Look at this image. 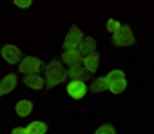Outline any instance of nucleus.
I'll list each match as a JSON object with an SVG mask.
<instances>
[{
  "instance_id": "f257e3e1",
  "label": "nucleus",
  "mask_w": 154,
  "mask_h": 134,
  "mask_svg": "<svg viewBox=\"0 0 154 134\" xmlns=\"http://www.w3.org/2000/svg\"><path fill=\"white\" fill-rule=\"evenodd\" d=\"M63 62L53 58L44 69V76H45V89H53L54 85H60L63 84L67 78H69V69L62 65Z\"/></svg>"
},
{
  "instance_id": "f03ea898",
  "label": "nucleus",
  "mask_w": 154,
  "mask_h": 134,
  "mask_svg": "<svg viewBox=\"0 0 154 134\" xmlns=\"http://www.w3.org/2000/svg\"><path fill=\"white\" fill-rule=\"evenodd\" d=\"M134 42H136V38H134V35H132V29H131L129 26H123V24H122V27L112 35V44L118 45V47H127V45H132Z\"/></svg>"
},
{
  "instance_id": "7ed1b4c3",
  "label": "nucleus",
  "mask_w": 154,
  "mask_h": 134,
  "mask_svg": "<svg viewBox=\"0 0 154 134\" xmlns=\"http://www.w3.org/2000/svg\"><path fill=\"white\" fill-rule=\"evenodd\" d=\"M42 67H44V62L40 58H36V56H26L18 63V71L22 75H31V73H40Z\"/></svg>"
},
{
  "instance_id": "20e7f679",
  "label": "nucleus",
  "mask_w": 154,
  "mask_h": 134,
  "mask_svg": "<svg viewBox=\"0 0 154 134\" xmlns=\"http://www.w3.org/2000/svg\"><path fill=\"white\" fill-rule=\"evenodd\" d=\"M87 91H89V87L85 85L84 80H71V82L67 84V89H65V93H67L72 100L84 98V96L87 94Z\"/></svg>"
},
{
  "instance_id": "39448f33",
  "label": "nucleus",
  "mask_w": 154,
  "mask_h": 134,
  "mask_svg": "<svg viewBox=\"0 0 154 134\" xmlns=\"http://www.w3.org/2000/svg\"><path fill=\"white\" fill-rule=\"evenodd\" d=\"M84 40V33L80 31L78 26H72L69 29V33L65 35V40H63V49H76L80 45V42Z\"/></svg>"
},
{
  "instance_id": "423d86ee",
  "label": "nucleus",
  "mask_w": 154,
  "mask_h": 134,
  "mask_svg": "<svg viewBox=\"0 0 154 134\" xmlns=\"http://www.w3.org/2000/svg\"><path fill=\"white\" fill-rule=\"evenodd\" d=\"M0 53H2V58H4L8 63H11V65L20 63V60H22V51H20L17 45H11V44H6Z\"/></svg>"
},
{
  "instance_id": "0eeeda50",
  "label": "nucleus",
  "mask_w": 154,
  "mask_h": 134,
  "mask_svg": "<svg viewBox=\"0 0 154 134\" xmlns=\"http://www.w3.org/2000/svg\"><path fill=\"white\" fill-rule=\"evenodd\" d=\"M62 62L69 67L72 65H78V63H84V54L80 53V49H63L62 53Z\"/></svg>"
},
{
  "instance_id": "6e6552de",
  "label": "nucleus",
  "mask_w": 154,
  "mask_h": 134,
  "mask_svg": "<svg viewBox=\"0 0 154 134\" xmlns=\"http://www.w3.org/2000/svg\"><path fill=\"white\" fill-rule=\"evenodd\" d=\"M93 75H94V73H91L84 63H78V65L69 67V78H71V80H84V82H85V80L93 78Z\"/></svg>"
},
{
  "instance_id": "1a4fd4ad",
  "label": "nucleus",
  "mask_w": 154,
  "mask_h": 134,
  "mask_svg": "<svg viewBox=\"0 0 154 134\" xmlns=\"http://www.w3.org/2000/svg\"><path fill=\"white\" fill-rule=\"evenodd\" d=\"M24 84L35 91H42L45 87V76H40V73H31V75H24Z\"/></svg>"
},
{
  "instance_id": "9d476101",
  "label": "nucleus",
  "mask_w": 154,
  "mask_h": 134,
  "mask_svg": "<svg viewBox=\"0 0 154 134\" xmlns=\"http://www.w3.org/2000/svg\"><path fill=\"white\" fill-rule=\"evenodd\" d=\"M17 82H18V78H17L15 73L6 75L2 80H0V96H6L8 93H11V91L17 87Z\"/></svg>"
},
{
  "instance_id": "9b49d317",
  "label": "nucleus",
  "mask_w": 154,
  "mask_h": 134,
  "mask_svg": "<svg viewBox=\"0 0 154 134\" xmlns=\"http://www.w3.org/2000/svg\"><path fill=\"white\" fill-rule=\"evenodd\" d=\"M109 85H111V82H109L107 75H105V76H98V78H94V80L91 82L89 91L94 93V94H98V93H105V91H109Z\"/></svg>"
},
{
  "instance_id": "f8f14e48",
  "label": "nucleus",
  "mask_w": 154,
  "mask_h": 134,
  "mask_svg": "<svg viewBox=\"0 0 154 134\" xmlns=\"http://www.w3.org/2000/svg\"><path fill=\"white\" fill-rule=\"evenodd\" d=\"M78 49H80V53H82L84 56H87V54H91V53L96 51V40H94L93 36H84V40L80 42Z\"/></svg>"
},
{
  "instance_id": "ddd939ff",
  "label": "nucleus",
  "mask_w": 154,
  "mask_h": 134,
  "mask_svg": "<svg viewBox=\"0 0 154 134\" xmlns=\"http://www.w3.org/2000/svg\"><path fill=\"white\" fill-rule=\"evenodd\" d=\"M84 65L87 67L91 73H96V71H98V65H100V54H98V51H94V53L84 56Z\"/></svg>"
},
{
  "instance_id": "4468645a",
  "label": "nucleus",
  "mask_w": 154,
  "mask_h": 134,
  "mask_svg": "<svg viewBox=\"0 0 154 134\" xmlns=\"http://www.w3.org/2000/svg\"><path fill=\"white\" fill-rule=\"evenodd\" d=\"M15 111H17V114H18L20 118H26V116H29V114L33 112V103H31L29 100H20V102L17 103Z\"/></svg>"
},
{
  "instance_id": "2eb2a0df",
  "label": "nucleus",
  "mask_w": 154,
  "mask_h": 134,
  "mask_svg": "<svg viewBox=\"0 0 154 134\" xmlns=\"http://www.w3.org/2000/svg\"><path fill=\"white\" fill-rule=\"evenodd\" d=\"M26 129H27V134H45L47 132V123L36 120V121H31Z\"/></svg>"
},
{
  "instance_id": "dca6fc26",
  "label": "nucleus",
  "mask_w": 154,
  "mask_h": 134,
  "mask_svg": "<svg viewBox=\"0 0 154 134\" xmlns=\"http://www.w3.org/2000/svg\"><path fill=\"white\" fill-rule=\"evenodd\" d=\"M127 87V78H118V80H111V85H109V91L112 94H120L123 93Z\"/></svg>"
},
{
  "instance_id": "f3484780",
  "label": "nucleus",
  "mask_w": 154,
  "mask_h": 134,
  "mask_svg": "<svg viewBox=\"0 0 154 134\" xmlns=\"http://www.w3.org/2000/svg\"><path fill=\"white\" fill-rule=\"evenodd\" d=\"M120 27H122V24H120L118 20H114V18H109V20H107V31H109L111 35H114Z\"/></svg>"
},
{
  "instance_id": "a211bd4d",
  "label": "nucleus",
  "mask_w": 154,
  "mask_h": 134,
  "mask_svg": "<svg viewBox=\"0 0 154 134\" xmlns=\"http://www.w3.org/2000/svg\"><path fill=\"white\" fill-rule=\"evenodd\" d=\"M114 132H116V129L112 125H109V123H103L102 127L96 129V134H114Z\"/></svg>"
},
{
  "instance_id": "6ab92c4d",
  "label": "nucleus",
  "mask_w": 154,
  "mask_h": 134,
  "mask_svg": "<svg viewBox=\"0 0 154 134\" xmlns=\"http://www.w3.org/2000/svg\"><path fill=\"white\" fill-rule=\"evenodd\" d=\"M13 2H15V6H18L20 9H27V8H31L33 0H13Z\"/></svg>"
},
{
  "instance_id": "aec40b11",
  "label": "nucleus",
  "mask_w": 154,
  "mask_h": 134,
  "mask_svg": "<svg viewBox=\"0 0 154 134\" xmlns=\"http://www.w3.org/2000/svg\"><path fill=\"white\" fill-rule=\"evenodd\" d=\"M11 132H13V134H27V129H26V127H15Z\"/></svg>"
}]
</instances>
